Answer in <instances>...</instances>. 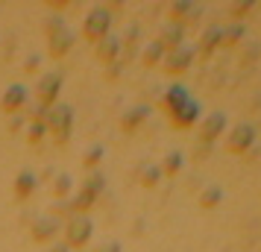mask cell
<instances>
[{"label": "cell", "mask_w": 261, "mask_h": 252, "mask_svg": "<svg viewBox=\"0 0 261 252\" xmlns=\"http://www.w3.org/2000/svg\"><path fill=\"white\" fill-rule=\"evenodd\" d=\"M71 120H73V111L68 106H53L47 108V126L50 135H53V141H68V135H71Z\"/></svg>", "instance_id": "6da1fadb"}, {"label": "cell", "mask_w": 261, "mask_h": 252, "mask_svg": "<svg viewBox=\"0 0 261 252\" xmlns=\"http://www.w3.org/2000/svg\"><path fill=\"white\" fill-rule=\"evenodd\" d=\"M109 24H112V18H109L106 9H91V12H88V18H85V26H83L85 38L97 44L100 38L109 36Z\"/></svg>", "instance_id": "7a4b0ae2"}, {"label": "cell", "mask_w": 261, "mask_h": 252, "mask_svg": "<svg viewBox=\"0 0 261 252\" xmlns=\"http://www.w3.org/2000/svg\"><path fill=\"white\" fill-rule=\"evenodd\" d=\"M71 44H73L71 30L62 24V21H53V24H50V53H53V56H65V53L71 50Z\"/></svg>", "instance_id": "3957f363"}, {"label": "cell", "mask_w": 261, "mask_h": 252, "mask_svg": "<svg viewBox=\"0 0 261 252\" xmlns=\"http://www.w3.org/2000/svg\"><path fill=\"white\" fill-rule=\"evenodd\" d=\"M59 88H62V76L50 73L38 82V100H41V108H53L56 106V97H59Z\"/></svg>", "instance_id": "277c9868"}, {"label": "cell", "mask_w": 261, "mask_h": 252, "mask_svg": "<svg viewBox=\"0 0 261 252\" xmlns=\"http://www.w3.org/2000/svg\"><path fill=\"white\" fill-rule=\"evenodd\" d=\"M68 246H83L88 243L91 238V220H85V217H73L71 223H68Z\"/></svg>", "instance_id": "5b68a950"}, {"label": "cell", "mask_w": 261, "mask_h": 252, "mask_svg": "<svg viewBox=\"0 0 261 252\" xmlns=\"http://www.w3.org/2000/svg\"><path fill=\"white\" fill-rule=\"evenodd\" d=\"M191 59H194V50H191V47L170 50V53H167V59H165V71H167V73H182V71H188Z\"/></svg>", "instance_id": "8992f818"}, {"label": "cell", "mask_w": 261, "mask_h": 252, "mask_svg": "<svg viewBox=\"0 0 261 252\" xmlns=\"http://www.w3.org/2000/svg\"><path fill=\"white\" fill-rule=\"evenodd\" d=\"M226 126V118L220 115V111H214V115H208V118L202 120V126H200V138H202V144H212L214 138L220 135V129Z\"/></svg>", "instance_id": "52a82bcc"}, {"label": "cell", "mask_w": 261, "mask_h": 252, "mask_svg": "<svg viewBox=\"0 0 261 252\" xmlns=\"http://www.w3.org/2000/svg\"><path fill=\"white\" fill-rule=\"evenodd\" d=\"M252 126H238L235 132L229 135V141H226V147H229V153H244V150H249L252 147Z\"/></svg>", "instance_id": "ba28073f"}, {"label": "cell", "mask_w": 261, "mask_h": 252, "mask_svg": "<svg viewBox=\"0 0 261 252\" xmlns=\"http://www.w3.org/2000/svg\"><path fill=\"white\" fill-rule=\"evenodd\" d=\"M118 56H120V41H118V38L106 36V38H100V41H97V59L103 62V65L115 62Z\"/></svg>", "instance_id": "9c48e42d"}, {"label": "cell", "mask_w": 261, "mask_h": 252, "mask_svg": "<svg viewBox=\"0 0 261 252\" xmlns=\"http://www.w3.org/2000/svg\"><path fill=\"white\" fill-rule=\"evenodd\" d=\"M170 118H173V123H176V126H191L194 120L200 118V106H197L194 100H185V103H182V106H179Z\"/></svg>", "instance_id": "30bf717a"}, {"label": "cell", "mask_w": 261, "mask_h": 252, "mask_svg": "<svg viewBox=\"0 0 261 252\" xmlns=\"http://www.w3.org/2000/svg\"><path fill=\"white\" fill-rule=\"evenodd\" d=\"M24 100H27V91L21 88V85H12V88H6L0 106H3V111H18V108L24 106Z\"/></svg>", "instance_id": "8fae6325"}, {"label": "cell", "mask_w": 261, "mask_h": 252, "mask_svg": "<svg viewBox=\"0 0 261 252\" xmlns=\"http://www.w3.org/2000/svg\"><path fill=\"white\" fill-rule=\"evenodd\" d=\"M185 100H191V97L185 94V88H179V85H173V88H170V91L165 94V100H162V106H165L167 111L173 115V111H176V108L182 106V103H185Z\"/></svg>", "instance_id": "7c38bea8"}, {"label": "cell", "mask_w": 261, "mask_h": 252, "mask_svg": "<svg viewBox=\"0 0 261 252\" xmlns=\"http://www.w3.org/2000/svg\"><path fill=\"white\" fill-rule=\"evenodd\" d=\"M170 18L173 21H197L200 18V9L191 6V3H173L170 6Z\"/></svg>", "instance_id": "4fadbf2b"}, {"label": "cell", "mask_w": 261, "mask_h": 252, "mask_svg": "<svg viewBox=\"0 0 261 252\" xmlns=\"http://www.w3.org/2000/svg\"><path fill=\"white\" fill-rule=\"evenodd\" d=\"M155 44H159V47L162 50H176V47H182V30H179V26H170V30H165V33H162V36H159V41H155Z\"/></svg>", "instance_id": "5bb4252c"}, {"label": "cell", "mask_w": 261, "mask_h": 252, "mask_svg": "<svg viewBox=\"0 0 261 252\" xmlns=\"http://www.w3.org/2000/svg\"><path fill=\"white\" fill-rule=\"evenodd\" d=\"M144 118H147V106L132 108L129 115H123V120H120V129H123V132H132V129H135V126H138Z\"/></svg>", "instance_id": "9a60e30c"}, {"label": "cell", "mask_w": 261, "mask_h": 252, "mask_svg": "<svg viewBox=\"0 0 261 252\" xmlns=\"http://www.w3.org/2000/svg\"><path fill=\"white\" fill-rule=\"evenodd\" d=\"M53 232H56V223L53 220H36L33 223V238L36 240H50Z\"/></svg>", "instance_id": "2e32d148"}, {"label": "cell", "mask_w": 261, "mask_h": 252, "mask_svg": "<svg viewBox=\"0 0 261 252\" xmlns=\"http://www.w3.org/2000/svg\"><path fill=\"white\" fill-rule=\"evenodd\" d=\"M33 188H36V176H33V173H21L18 182H15V193H18V197H30Z\"/></svg>", "instance_id": "e0dca14e"}, {"label": "cell", "mask_w": 261, "mask_h": 252, "mask_svg": "<svg viewBox=\"0 0 261 252\" xmlns=\"http://www.w3.org/2000/svg\"><path fill=\"white\" fill-rule=\"evenodd\" d=\"M217 44H220V30L214 26V30H208V33L202 36V41H200V53H202V56H208V53H212V50L217 47Z\"/></svg>", "instance_id": "ac0fdd59"}, {"label": "cell", "mask_w": 261, "mask_h": 252, "mask_svg": "<svg viewBox=\"0 0 261 252\" xmlns=\"http://www.w3.org/2000/svg\"><path fill=\"white\" fill-rule=\"evenodd\" d=\"M50 191H53V197L56 200H62V197H68V191H71V176H53V185H50Z\"/></svg>", "instance_id": "d6986e66"}, {"label": "cell", "mask_w": 261, "mask_h": 252, "mask_svg": "<svg viewBox=\"0 0 261 252\" xmlns=\"http://www.w3.org/2000/svg\"><path fill=\"white\" fill-rule=\"evenodd\" d=\"M94 197H97V193H91V191H85V188H83L80 197L71 203V208H73V211H85V208H91V205H94Z\"/></svg>", "instance_id": "ffe728a7"}, {"label": "cell", "mask_w": 261, "mask_h": 252, "mask_svg": "<svg viewBox=\"0 0 261 252\" xmlns=\"http://www.w3.org/2000/svg\"><path fill=\"white\" fill-rule=\"evenodd\" d=\"M217 203H220V191H217V188H205V191L200 193V205L202 208H214Z\"/></svg>", "instance_id": "44dd1931"}, {"label": "cell", "mask_w": 261, "mask_h": 252, "mask_svg": "<svg viewBox=\"0 0 261 252\" xmlns=\"http://www.w3.org/2000/svg\"><path fill=\"white\" fill-rule=\"evenodd\" d=\"M179 164H182V156H179V153H170V156L165 158V164H162V170H159V173H167V176H173V173L179 170Z\"/></svg>", "instance_id": "7402d4cb"}, {"label": "cell", "mask_w": 261, "mask_h": 252, "mask_svg": "<svg viewBox=\"0 0 261 252\" xmlns=\"http://www.w3.org/2000/svg\"><path fill=\"white\" fill-rule=\"evenodd\" d=\"M241 36H244L241 26H226V30H220V41H226V44H238Z\"/></svg>", "instance_id": "603a6c76"}, {"label": "cell", "mask_w": 261, "mask_h": 252, "mask_svg": "<svg viewBox=\"0 0 261 252\" xmlns=\"http://www.w3.org/2000/svg\"><path fill=\"white\" fill-rule=\"evenodd\" d=\"M159 59H162V47H159V44H150V47L141 53V62L147 65V68H150V65H155Z\"/></svg>", "instance_id": "cb8c5ba5"}, {"label": "cell", "mask_w": 261, "mask_h": 252, "mask_svg": "<svg viewBox=\"0 0 261 252\" xmlns=\"http://www.w3.org/2000/svg\"><path fill=\"white\" fill-rule=\"evenodd\" d=\"M159 176H162V173H159V167H147L141 173V185H144V188H153L155 182H159Z\"/></svg>", "instance_id": "d4e9b609"}, {"label": "cell", "mask_w": 261, "mask_h": 252, "mask_svg": "<svg viewBox=\"0 0 261 252\" xmlns=\"http://www.w3.org/2000/svg\"><path fill=\"white\" fill-rule=\"evenodd\" d=\"M85 191L100 193V191H103V176H100V173H91V176H88V182H85Z\"/></svg>", "instance_id": "484cf974"}, {"label": "cell", "mask_w": 261, "mask_h": 252, "mask_svg": "<svg viewBox=\"0 0 261 252\" xmlns=\"http://www.w3.org/2000/svg\"><path fill=\"white\" fill-rule=\"evenodd\" d=\"M100 158H103V147H91V150H88V156H85V164H88V167H94Z\"/></svg>", "instance_id": "4316f807"}, {"label": "cell", "mask_w": 261, "mask_h": 252, "mask_svg": "<svg viewBox=\"0 0 261 252\" xmlns=\"http://www.w3.org/2000/svg\"><path fill=\"white\" fill-rule=\"evenodd\" d=\"M44 135V123H30V132H27V138L30 141H38Z\"/></svg>", "instance_id": "83f0119b"}, {"label": "cell", "mask_w": 261, "mask_h": 252, "mask_svg": "<svg viewBox=\"0 0 261 252\" xmlns=\"http://www.w3.org/2000/svg\"><path fill=\"white\" fill-rule=\"evenodd\" d=\"M255 56H258V44H249L247 53H244V65H249V62L255 59Z\"/></svg>", "instance_id": "f1b7e54d"}, {"label": "cell", "mask_w": 261, "mask_h": 252, "mask_svg": "<svg viewBox=\"0 0 261 252\" xmlns=\"http://www.w3.org/2000/svg\"><path fill=\"white\" fill-rule=\"evenodd\" d=\"M249 12V3H235V6H232V15H235V18H241V15H247Z\"/></svg>", "instance_id": "f546056e"}, {"label": "cell", "mask_w": 261, "mask_h": 252, "mask_svg": "<svg viewBox=\"0 0 261 252\" xmlns=\"http://www.w3.org/2000/svg\"><path fill=\"white\" fill-rule=\"evenodd\" d=\"M97 252H120V243H115V240H109V243H103Z\"/></svg>", "instance_id": "4dcf8cb0"}, {"label": "cell", "mask_w": 261, "mask_h": 252, "mask_svg": "<svg viewBox=\"0 0 261 252\" xmlns=\"http://www.w3.org/2000/svg\"><path fill=\"white\" fill-rule=\"evenodd\" d=\"M36 68H38V59H36V56H33V59H30V62H27V65H24V71H36Z\"/></svg>", "instance_id": "1f68e13d"}, {"label": "cell", "mask_w": 261, "mask_h": 252, "mask_svg": "<svg viewBox=\"0 0 261 252\" xmlns=\"http://www.w3.org/2000/svg\"><path fill=\"white\" fill-rule=\"evenodd\" d=\"M47 252H68V246H62V243H53V249H47Z\"/></svg>", "instance_id": "d6a6232c"}]
</instances>
